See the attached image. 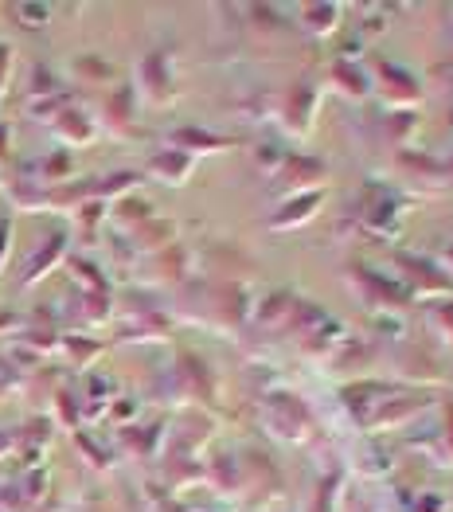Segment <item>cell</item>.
I'll return each mask as SVG.
<instances>
[{
    "instance_id": "6da1fadb",
    "label": "cell",
    "mask_w": 453,
    "mask_h": 512,
    "mask_svg": "<svg viewBox=\"0 0 453 512\" xmlns=\"http://www.w3.org/2000/svg\"><path fill=\"white\" fill-rule=\"evenodd\" d=\"M20 16H24V20H43L47 8H20Z\"/></svg>"
}]
</instances>
